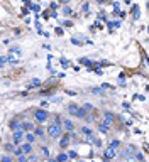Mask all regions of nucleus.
Wrapping results in <instances>:
<instances>
[{
	"label": "nucleus",
	"instance_id": "423d86ee",
	"mask_svg": "<svg viewBox=\"0 0 149 162\" xmlns=\"http://www.w3.org/2000/svg\"><path fill=\"white\" fill-rule=\"evenodd\" d=\"M69 144H71V133H69V132H64L63 137L59 139V149H61V150H66L69 147Z\"/></svg>",
	"mask_w": 149,
	"mask_h": 162
},
{
	"label": "nucleus",
	"instance_id": "c9c22d12",
	"mask_svg": "<svg viewBox=\"0 0 149 162\" xmlns=\"http://www.w3.org/2000/svg\"><path fill=\"white\" fill-rule=\"evenodd\" d=\"M63 26H64V27H71V26H73V22H71V21H64Z\"/></svg>",
	"mask_w": 149,
	"mask_h": 162
},
{
	"label": "nucleus",
	"instance_id": "f704fd0d",
	"mask_svg": "<svg viewBox=\"0 0 149 162\" xmlns=\"http://www.w3.org/2000/svg\"><path fill=\"white\" fill-rule=\"evenodd\" d=\"M9 59H10V56H9V58H7V56H2V66H5V63Z\"/></svg>",
	"mask_w": 149,
	"mask_h": 162
},
{
	"label": "nucleus",
	"instance_id": "9b49d317",
	"mask_svg": "<svg viewBox=\"0 0 149 162\" xmlns=\"http://www.w3.org/2000/svg\"><path fill=\"white\" fill-rule=\"evenodd\" d=\"M102 115H103V120H105L108 125H112V123L115 122V113H114V111H110V110H103V113H102Z\"/></svg>",
	"mask_w": 149,
	"mask_h": 162
},
{
	"label": "nucleus",
	"instance_id": "f257e3e1",
	"mask_svg": "<svg viewBox=\"0 0 149 162\" xmlns=\"http://www.w3.org/2000/svg\"><path fill=\"white\" fill-rule=\"evenodd\" d=\"M66 111H68L69 117H74V118H80V120H85L86 118V110L83 108V105H76V103H68L66 105Z\"/></svg>",
	"mask_w": 149,
	"mask_h": 162
},
{
	"label": "nucleus",
	"instance_id": "6ab92c4d",
	"mask_svg": "<svg viewBox=\"0 0 149 162\" xmlns=\"http://www.w3.org/2000/svg\"><path fill=\"white\" fill-rule=\"evenodd\" d=\"M56 161H58V162H68L69 161V155L66 154V150H61L58 154V157H56Z\"/></svg>",
	"mask_w": 149,
	"mask_h": 162
},
{
	"label": "nucleus",
	"instance_id": "e433bc0d",
	"mask_svg": "<svg viewBox=\"0 0 149 162\" xmlns=\"http://www.w3.org/2000/svg\"><path fill=\"white\" fill-rule=\"evenodd\" d=\"M61 64H63V66H66V68H68V66H69V61H66V59H61Z\"/></svg>",
	"mask_w": 149,
	"mask_h": 162
},
{
	"label": "nucleus",
	"instance_id": "aec40b11",
	"mask_svg": "<svg viewBox=\"0 0 149 162\" xmlns=\"http://www.w3.org/2000/svg\"><path fill=\"white\" fill-rule=\"evenodd\" d=\"M51 120H53L51 123H56V125H63V120H64V118L59 115V113H54V115L51 117Z\"/></svg>",
	"mask_w": 149,
	"mask_h": 162
},
{
	"label": "nucleus",
	"instance_id": "f03ea898",
	"mask_svg": "<svg viewBox=\"0 0 149 162\" xmlns=\"http://www.w3.org/2000/svg\"><path fill=\"white\" fill-rule=\"evenodd\" d=\"M64 133V127L63 125H56V123H49L48 127V137L49 140H58L61 139Z\"/></svg>",
	"mask_w": 149,
	"mask_h": 162
},
{
	"label": "nucleus",
	"instance_id": "7c9ffc66",
	"mask_svg": "<svg viewBox=\"0 0 149 162\" xmlns=\"http://www.w3.org/2000/svg\"><path fill=\"white\" fill-rule=\"evenodd\" d=\"M64 93H66V95H69V96H76V95H78L76 91H73V89H66Z\"/></svg>",
	"mask_w": 149,
	"mask_h": 162
},
{
	"label": "nucleus",
	"instance_id": "5701e85b",
	"mask_svg": "<svg viewBox=\"0 0 149 162\" xmlns=\"http://www.w3.org/2000/svg\"><path fill=\"white\" fill-rule=\"evenodd\" d=\"M41 159L43 157H41V154H37V152H32L31 155H29V161L31 162H41Z\"/></svg>",
	"mask_w": 149,
	"mask_h": 162
},
{
	"label": "nucleus",
	"instance_id": "9d476101",
	"mask_svg": "<svg viewBox=\"0 0 149 162\" xmlns=\"http://www.w3.org/2000/svg\"><path fill=\"white\" fill-rule=\"evenodd\" d=\"M15 149H17V145H15V144H14L12 140H10V142H5V144L2 145V150L5 152V154H12V155H14Z\"/></svg>",
	"mask_w": 149,
	"mask_h": 162
},
{
	"label": "nucleus",
	"instance_id": "0eeeda50",
	"mask_svg": "<svg viewBox=\"0 0 149 162\" xmlns=\"http://www.w3.org/2000/svg\"><path fill=\"white\" fill-rule=\"evenodd\" d=\"M34 133H36V137L39 139V142H46L49 139L48 137V128H43V127H36V130H34Z\"/></svg>",
	"mask_w": 149,
	"mask_h": 162
},
{
	"label": "nucleus",
	"instance_id": "393cba45",
	"mask_svg": "<svg viewBox=\"0 0 149 162\" xmlns=\"http://www.w3.org/2000/svg\"><path fill=\"white\" fill-rule=\"evenodd\" d=\"M83 108L86 110V113H95V106H93L91 103H85L83 105Z\"/></svg>",
	"mask_w": 149,
	"mask_h": 162
},
{
	"label": "nucleus",
	"instance_id": "b1692460",
	"mask_svg": "<svg viewBox=\"0 0 149 162\" xmlns=\"http://www.w3.org/2000/svg\"><path fill=\"white\" fill-rule=\"evenodd\" d=\"M103 86H102V88H90V91L93 95H97V96H103V95H105V91H103Z\"/></svg>",
	"mask_w": 149,
	"mask_h": 162
},
{
	"label": "nucleus",
	"instance_id": "4468645a",
	"mask_svg": "<svg viewBox=\"0 0 149 162\" xmlns=\"http://www.w3.org/2000/svg\"><path fill=\"white\" fill-rule=\"evenodd\" d=\"M98 130H100V133L107 135V133L110 132V125H108L105 120H100V122H98Z\"/></svg>",
	"mask_w": 149,
	"mask_h": 162
},
{
	"label": "nucleus",
	"instance_id": "72a5a7b5",
	"mask_svg": "<svg viewBox=\"0 0 149 162\" xmlns=\"http://www.w3.org/2000/svg\"><path fill=\"white\" fill-rule=\"evenodd\" d=\"M68 155H69V159H76V152H74V150H69Z\"/></svg>",
	"mask_w": 149,
	"mask_h": 162
},
{
	"label": "nucleus",
	"instance_id": "ddd939ff",
	"mask_svg": "<svg viewBox=\"0 0 149 162\" xmlns=\"http://www.w3.org/2000/svg\"><path fill=\"white\" fill-rule=\"evenodd\" d=\"M21 149H22V152H24L26 155H31L32 152H34V144H29V142H24V144H21Z\"/></svg>",
	"mask_w": 149,
	"mask_h": 162
},
{
	"label": "nucleus",
	"instance_id": "f3484780",
	"mask_svg": "<svg viewBox=\"0 0 149 162\" xmlns=\"http://www.w3.org/2000/svg\"><path fill=\"white\" fill-rule=\"evenodd\" d=\"M81 133V135H85V137H90V135H93V130H91L90 127H86V125H81L80 127V130H78Z\"/></svg>",
	"mask_w": 149,
	"mask_h": 162
},
{
	"label": "nucleus",
	"instance_id": "dca6fc26",
	"mask_svg": "<svg viewBox=\"0 0 149 162\" xmlns=\"http://www.w3.org/2000/svg\"><path fill=\"white\" fill-rule=\"evenodd\" d=\"M37 140H39V139L36 137L34 132H26V142H29V144H36Z\"/></svg>",
	"mask_w": 149,
	"mask_h": 162
},
{
	"label": "nucleus",
	"instance_id": "20e7f679",
	"mask_svg": "<svg viewBox=\"0 0 149 162\" xmlns=\"http://www.w3.org/2000/svg\"><path fill=\"white\" fill-rule=\"evenodd\" d=\"M22 127H24V118H22V117H14V118H10V120H9V128H10L12 132L24 130Z\"/></svg>",
	"mask_w": 149,
	"mask_h": 162
},
{
	"label": "nucleus",
	"instance_id": "412c9836",
	"mask_svg": "<svg viewBox=\"0 0 149 162\" xmlns=\"http://www.w3.org/2000/svg\"><path fill=\"white\" fill-rule=\"evenodd\" d=\"M0 161L2 162H15L17 159L14 155H12V154H5V152H4V154H2V159H0Z\"/></svg>",
	"mask_w": 149,
	"mask_h": 162
},
{
	"label": "nucleus",
	"instance_id": "c756f323",
	"mask_svg": "<svg viewBox=\"0 0 149 162\" xmlns=\"http://www.w3.org/2000/svg\"><path fill=\"white\" fill-rule=\"evenodd\" d=\"M63 14H64V15H66V17H68V15H71V9H69V7H66V5H64V7H63Z\"/></svg>",
	"mask_w": 149,
	"mask_h": 162
},
{
	"label": "nucleus",
	"instance_id": "4c0bfd02",
	"mask_svg": "<svg viewBox=\"0 0 149 162\" xmlns=\"http://www.w3.org/2000/svg\"><path fill=\"white\" fill-rule=\"evenodd\" d=\"M93 144H95L97 147H102V140H100V139H97V140L93 142Z\"/></svg>",
	"mask_w": 149,
	"mask_h": 162
},
{
	"label": "nucleus",
	"instance_id": "2f4dec72",
	"mask_svg": "<svg viewBox=\"0 0 149 162\" xmlns=\"http://www.w3.org/2000/svg\"><path fill=\"white\" fill-rule=\"evenodd\" d=\"M136 159H137L139 162H141V161H144V155H142V152H137V154H136Z\"/></svg>",
	"mask_w": 149,
	"mask_h": 162
},
{
	"label": "nucleus",
	"instance_id": "a211bd4d",
	"mask_svg": "<svg viewBox=\"0 0 149 162\" xmlns=\"http://www.w3.org/2000/svg\"><path fill=\"white\" fill-rule=\"evenodd\" d=\"M39 149H41V150H39L41 157H43V159H49V154H51V152H49V147L48 145H41Z\"/></svg>",
	"mask_w": 149,
	"mask_h": 162
},
{
	"label": "nucleus",
	"instance_id": "7ed1b4c3",
	"mask_svg": "<svg viewBox=\"0 0 149 162\" xmlns=\"http://www.w3.org/2000/svg\"><path fill=\"white\" fill-rule=\"evenodd\" d=\"M32 117H34V120L37 122V123H44V122L51 120V113H49L48 110H44V108H34L32 110Z\"/></svg>",
	"mask_w": 149,
	"mask_h": 162
},
{
	"label": "nucleus",
	"instance_id": "39448f33",
	"mask_svg": "<svg viewBox=\"0 0 149 162\" xmlns=\"http://www.w3.org/2000/svg\"><path fill=\"white\" fill-rule=\"evenodd\" d=\"M10 140L14 142L15 145H21V144H24V142H26V132H24V130H15V132H12Z\"/></svg>",
	"mask_w": 149,
	"mask_h": 162
},
{
	"label": "nucleus",
	"instance_id": "58836bf2",
	"mask_svg": "<svg viewBox=\"0 0 149 162\" xmlns=\"http://www.w3.org/2000/svg\"><path fill=\"white\" fill-rule=\"evenodd\" d=\"M146 9H148V12H149V0L146 2Z\"/></svg>",
	"mask_w": 149,
	"mask_h": 162
},
{
	"label": "nucleus",
	"instance_id": "473e14b6",
	"mask_svg": "<svg viewBox=\"0 0 149 162\" xmlns=\"http://www.w3.org/2000/svg\"><path fill=\"white\" fill-rule=\"evenodd\" d=\"M88 9H90V4H88V2H86V4H83L81 10H83V12H88Z\"/></svg>",
	"mask_w": 149,
	"mask_h": 162
},
{
	"label": "nucleus",
	"instance_id": "4be33fe9",
	"mask_svg": "<svg viewBox=\"0 0 149 162\" xmlns=\"http://www.w3.org/2000/svg\"><path fill=\"white\" fill-rule=\"evenodd\" d=\"M108 147L119 152V150H120V147H122V144H120V140H117V139H115V140H112L110 144H108Z\"/></svg>",
	"mask_w": 149,
	"mask_h": 162
},
{
	"label": "nucleus",
	"instance_id": "2eb2a0df",
	"mask_svg": "<svg viewBox=\"0 0 149 162\" xmlns=\"http://www.w3.org/2000/svg\"><path fill=\"white\" fill-rule=\"evenodd\" d=\"M41 84H43V81H41V79H39V78H34V79H31V81L27 83V86H26V88H27V89H32V88H39Z\"/></svg>",
	"mask_w": 149,
	"mask_h": 162
},
{
	"label": "nucleus",
	"instance_id": "a878e982",
	"mask_svg": "<svg viewBox=\"0 0 149 162\" xmlns=\"http://www.w3.org/2000/svg\"><path fill=\"white\" fill-rule=\"evenodd\" d=\"M139 15H141V14H139V5H134L132 7V19L134 21H137Z\"/></svg>",
	"mask_w": 149,
	"mask_h": 162
},
{
	"label": "nucleus",
	"instance_id": "bb28decb",
	"mask_svg": "<svg viewBox=\"0 0 149 162\" xmlns=\"http://www.w3.org/2000/svg\"><path fill=\"white\" fill-rule=\"evenodd\" d=\"M78 63H80V64H85V66H90V68L93 66V63H91V61H90L88 58H81L80 61H78Z\"/></svg>",
	"mask_w": 149,
	"mask_h": 162
},
{
	"label": "nucleus",
	"instance_id": "ea45409f",
	"mask_svg": "<svg viewBox=\"0 0 149 162\" xmlns=\"http://www.w3.org/2000/svg\"><path fill=\"white\" fill-rule=\"evenodd\" d=\"M48 162H58L56 159H48Z\"/></svg>",
	"mask_w": 149,
	"mask_h": 162
},
{
	"label": "nucleus",
	"instance_id": "f8f14e48",
	"mask_svg": "<svg viewBox=\"0 0 149 162\" xmlns=\"http://www.w3.org/2000/svg\"><path fill=\"white\" fill-rule=\"evenodd\" d=\"M117 155H119V152L114 150V149H110L108 145H107V149L103 150V159H108V161H112L114 157H117Z\"/></svg>",
	"mask_w": 149,
	"mask_h": 162
},
{
	"label": "nucleus",
	"instance_id": "cd10ccee",
	"mask_svg": "<svg viewBox=\"0 0 149 162\" xmlns=\"http://www.w3.org/2000/svg\"><path fill=\"white\" fill-rule=\"evenodd\" d=\"M17 162H31V161H29V155H26V154H22L21 157H17Z\"/></svg>",
	"mask_w": 149,
	"mask_h": 162
},
{
	"label": "nucleus",
	"instance_id": "c85d7f7f",
	"mask_svg": "<svg viewBox=\"0 0 149 162\" xmlns=\"http://www.w3.org/2000/svg\"><path fill=\"white\" fill-rule=\"evenodd\" d=\"M12 52H15V54H21V47H17V46H12L10 47V54H12Z\"/></svg>",
	"mask_w": 149,
	"mask_h": 162
},
{
	"label": "nucleus",
	"instance_id": "1a4fd4ad",
	"mask_svg": "<svg viewBox=\"0 0 149 162\" xmlns=\"http://www.w3.org/2000/svg\"><path fill=\"white\" fill-rule=\"evenodd\" d=\"M63 127H64V132H76V125H74V122L71 118H64Z\"/></svg>",
	"mask_w": 149,
	"mask_h": 162
},
{
	"label": "nucleus",
	"instance_id": "6e6552de",
	"mask_svg": "<svg viewBox=\"0 0 149 162\" xmlns=\"http://www.w3.org/2000/svg\"><path fill=\"white\" fill-rule=\"evenodd\" d=\"M36 127H37V122L36 120H26L24 118V132H34L36 130Z\"/></svg>",
	"mask_w": 149,
	"mask_h": 162
}]
</instances>
